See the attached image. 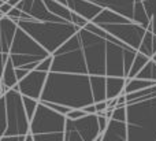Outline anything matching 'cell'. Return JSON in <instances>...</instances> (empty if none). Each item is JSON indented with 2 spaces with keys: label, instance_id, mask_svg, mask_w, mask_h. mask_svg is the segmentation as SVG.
<instances>
[{
  "label": "cell",
  "instance_id": "37",
  "mask_svg": "<svg viewBox=\"0 0 156 141\" xmlns=\"http://www.w3.org/2000/svg\"><path fill=\"white\" fill-rule=\"evenodd\" d=\"M96 104V110H97V114H100V112H105L108 108V103L107 100L104 101H99V103H94Z\"/></svg>",
  "mask_w": 156,
  "mask_h": 141
},
{
  "label": "cell",
  "instance_id": "24",
  "mask_svg": "<svg viewBox=\"0 0 156 141\" xmlns=\"http://www.w3.org/2000/svg\"><path fill=\"white\" fill-rule=\"evenodd\" d=\"M138 51L141 52V54L147 55V56H149L152 59V56H154L155 51H154V33L151 32V30H147L145 36H144L143 38V43H141L140 48H138Z\"/></svg>",
  "mask_w": 156,
  "mask_h": 141
},
{
  "label": "cell",
  "instance_id": "34",
  "mask_svg": "<svg viewBox=\"0 0 156 141\" xmlns=\"http://www.w3.org/2000/svg\"><path fill=\"white\" fill-rule=\"evenodd\" d=\"M110 121L105 115H99V125H100V130H101V133H104L105 130H107L108 125H110Z\"/></svg>",
  "mask_w": 156,
  "mask_h": 141
},
{
  "label": "cell",
  "instance_id": "20",
  "mask_svg": "<svg viewBox=\"0 0 156 141\" xmlns=\"http://www.w3.org/2000/svg\"><path fill=\"white\" fill-rule=\"evenodd\" d=\"M44 2H45L47 7L49 8V11H51L52 14H55V15H58V16H60V18L66 19V21L71 22L73 11H71L66 4L56 2V0H44Z\"/></svg>",
  "mask_w": 156,
  "mask_h": 141
},
{
  "label": "cell",
  "instance_id": "1",
  "mask_svg": "<svg viewBox=\"0 0 156 141\" xmlns=\"http://www.w3.org/2000/svg\"><path fill=\"white\" fill-rule=\"evenodd\" d=\"M40 101L63 104L70 108H83L94 104L90 76L49 71Z\"/></svg>",
  "mask_w": 156,
  "mask_h": 141
},
{
  "label": "cell",
  "instance_id": "23",
  "mask_svg": "<svg viewBox=\"0 0 156 141\" xmlns=\"http://www.w3.org/2000/svg\"><path fill=\"white\" fill-rule=\"evenodd\" d=\"M156 82L155 81H149V79H143V78H127V82H126V86H125V95H129V93H133V92H137V90H141V89H145L148 86H152L155 85Z\"/></svg>",
  "mask_w": 156,
  "mask_h": 141
},
{
  "label": "cell",
  "instance_id": "35",
  "mask_svg": "<svg viewBox=\"0 0 156 141\" xmlns=\"http://www.w3.org/2000/svg\"><path fill=\"white\" fill-rule=\"evenodd\" d=\"M0 141H26V136H0Z\"/></svg>",
  "mask_w": 156,
  "mask_h": 141
},
{
  "label": "cell",
  "instance_id": "21",
  "mask_svg": "<svg viewBox=\"0 0 156 141\" xmlns=\"http://www.w3.org/2000/svg\"><path fill=\"white\" fill-rule=\"evenodd\" d=\"M15 66H14L12 60H10L7 62V65L3 67V76H2V84H4L5 86H8L11 89V88L16 86L18 85V77H16V70H15Z\"/></svg>",
  "mask_w": 156,
  "mask_h": 141
},
{
  "label": "cell",
  "instance_id": "17",
  "mask_svg": "<svg viewBox=\"0 0 156 141\" xmlns=\"http://www.w3.org/2000/svg\"><path fill=\"white\" fill-rule=\"evenodd\" d=\"M101 141H129L126 122L111 119L107 130L103 133Z\"/></svg>",
  "mask_w": 156,
  "mask_h": 141
},
{
  "label": "cell",
  "instance_id": "10",
  "mask_svg": "<svg viewBox=\"0 0 156 141\" xmlns=\"http://www.w3.org/2000/svg\"><path fill=\"white\" fill-rule=\"evenodd\" d=\"M48 74L49 73H47V71L32 70L29 71V74L25 78H22L18 82L16 86H14V89L19 90L22 96H29V97H33L36 100H41Z\"/></svg>",
  "mask_w": 156,
  "mask_h": 141
},
{
  "label": "cell",
  "instance_id": "41",
  "mask_svg": "<svg viewBox=\"0 0 156 141\" xmlns=\"http://www.w3.org/2000/svg\"><path fill=\"white\" fill-rule=\"evenodd\" d=\"M154 51L156 52V34H154Z\"/></svg>",
  "mask_w": 156,
  "mask_h": 141
},
{
  "label": "cell",
  "instance_id": "40",
  "mask_svg": "<svg viewBox=\"0 0 156 141\" xmlns=\"http://www.w3.org/2000/svg\"><path fill=\"white\" fill-rule=\"evenodd\" d=\"M26 141H34V140H33L32 134H27V136H26Z\"/></svg>",
  "mask_w": 156,
  "mask_h": 141
},
{
  "label": "cell",
  "instance_id": "5",
  "mask_svg": "<svg viewBox=\"0 0 156 141\" xmlns=\"http://www.w3.org/2000/svg\"><path fill=\"white\" fill-rule=\"evenodd\" d=\"M52 56H54V62H52L51 71L89 74L78 32L70 40L66 41L58 51H55L52 54Z\"/></svg>",
  "mask_w": 156,
  "mask_h": 141
},
{
  "label": "cell",
  "instance_id": "39",
  "mask_svg": "<svg viewBox=\"0 0 156 141\" xmlns=\"http://www.w3.org/2000/svg\"><path fill=\"white\" fill-rule=\"evenodd\" d=\"M83 111H85L86 114H97L96 104H89V106L83 107Z\"/></svg>",
  "mask_w": 156,
  "mask_h": 141
},
{
  "label": "cell",
  "instance_id": "14",
  "mask_svg": "<svg viewBox=\"0 0 156 141\" xmlns=\"http://www.w3.org/2000/svg\"><path fill=\"white\" fill-rule=\"evenodd\" d=\"M89 2L100 5L103 10L115 11V12L133 19L136 0H89Z\"/></svg>",
  "mask_w": 156,
  "mask_h": 141
},
{
  "label": "cell",
  "instance_id": "8",
  "mask_svg": "<svg viewBox=\"0 0 156 141\" xmlns=\"http://www.w3.org/2000/svg\"><path fill=\"white\" fill-rule=\"evenodd\" d=\"M48 56H51V54L44 47H41L22 27H18L10 51V58L15 67H25L30 63H38Z\"/></svg>",
  "mask_w": 156,
  "mask_h": 141
},
{
  "label": "cell",
  "instance_id": "13",
  "mask_svg": "<svg viewBox=\"0 0 156 141\" xmlns=\"http://www.w3.org/2000/svg\"><path fill=\"white\" fill-rule=\"evenodd\" d=\"M18 22L11 19L7 15L0 16V45H2V54H10L12 41L18 32Z\"/></svg>",
  "mask_w": 156,
  "mask_h": 141
},
{
  "label": "cell",
  "instance_id": "38",
  "mask_svg": "<svg viewBox=\"0 0 156 141\" xmlns=\"http://www.w3.org/2000/svg\"><path fill=\"white\" fill-rule=\"evenodd\" d=\"M16 77H18V81H21L22 78H25V77L29 74V70H26V69L23 67H16Z\"/></svg>",
  "mask_w": 156,
  "mask_h": 141
},
{
  "label": "cell",
  "instance_id": "26",
  "mask_svg": "<svg viewBox=\"0 0 156 141\" xmlns=\"http://www.w3.org/2000/svg\"><path fill=\"white\" fill-rule=\"evenodd\" d=\"M144 7L147 10V14L149 16V27L147 30H151L156 34V0H144Z\"/></svg>",
  "mask_w": 156,
  "mask_h": 141
},
{
  "label": "cell",
  "instance_id": "30",
  "mask_svg": "<svg viewBox=\"0 0 156 141\" xmlns=\"http://www.w3.org/2000/svg\"><path fill=\"white\" fill-rule=\"evenodd\" d=\"M23 104H25V110H26V112H27V117L32 121L36 111H37V108H38L40 100H36V99L29 97V96H23Z\"/></svg>",
  "mask_w": 156,
  "mask_h": 141
},
{
  "label": "cell",
  "instance_id": "36",
  "mask_svg": "<svg viewBox=\"0 0 156 141\" xmlns=\"http://www.w3.org/2000/svg\"><path fill=\"white\" fill-rule=\"evenodd\" d=\"M11 10H12V5H11L10 3L0 2V16H2V15H7Z\"/></svg>",
  "mask_w": 156,
  "mask_h": 141
},
{
  "label": "cell",
  "instance_id": "6",
  "mask_svg": "<svg viewBox=\"0 0 156 141\" xmlns=\"http://www.w3.org/2000/svg\"><path fill=\"white\" fill-rule=\"evenodd\" d=\"M78 34L82 44L89 76H107V40L81 27Z\"/></svg>",
  "mask_w": 156,
  "mask_h": 141
},
{
  "label": "cell",
  "instance_id": "32",
  "mask_svg": "<svg viewBox=\"0 0 156 141\" xmlns=\"http://www.w3.org/2000/svg\"><path fill=\"white\" fill-rule=\"evenodd\" d=\"M71 22H73L74 25H77V26H80V27H85L86 25H88V19L86 18H83V16H81V15H78V14L76 12H73V18H71Z\"/></svg>",
  "mask_w": 156,
  "mask_h": 141
},
{
  "label": "cell",
  "instance_id": "2",
  "mask_svg": "<svg viewBox=\"0 0 156 141\" xmlns=\"http://www.w3.org/2000/svg\"><path fill=\"white\" fill-rule=\"evenodd\" d=\"M19 27L27 32L41 47L49 54L60 48L67 40L81 29L73 22H41L37 19H21L18 21Z\"/></svg>",
  "mask_w": 156,
  "mask_h": 141
},
{
  "label": "cell",
  "instance_id": "28",
  "mask_svg": "<svg viewBox=\"0 0 156 141\" xmlns=\"http://www.w3.org/2000/svg\"><path fill=\"white\" fill-rule=\"evenodd\" d=\"M137 78H143V79H149V81H155L156 82V62L154 59H151L144 69L137 74Z\"/></svg>",
  "mask_w": 156,
  "mask_h": 141
},
{
  "label": "cell",
  "instance_id": "42",
  "mask_svg": "<svg viewBox=\"0 0 156 141\" xmlns=\"http://www.w3.org/2000/svg\"><path fill=\"white\" fill-rule=\"evenodd\" d=\"M152 59H154V60H155V62H156V52H155V54H154V56H152Z\"/></svg>",
  "mask_w": 156,
  "mask_h": 141
},
{
  "label": "cell",
  "instance_id": "15",
  "mask_svg": "<svg viewBox=\"0 0 156 141\" xmlns=\"http://www.w3.org/2000/svg\"><path fill=\"white\" fill-rule=\"evenodd\" d=\"M67 7L73 12L86 18L89 22H92L103 11L100 5L94 4L89 0H67Z\"/></svg>",
  "mask_w": 156,
  "mask_h": 141
},
{
  "label": "cell",
  "instance_id": "11",
  "mask_svg": "<svg viewBox=\"0 0 156 141\" xmlns=\"http://www.w3.org/2000/svg\"><path fill=\"white\" fill-rule=\"evenodd\" d=\"M130 48L127 44H116L107 41V77H125L127 78L125 66V51Z\"/></svg>",
  "mask_w": 156,
  "mask_h": 141
},
{
  "label": "cell",
  "instance_id": "22",
  "mask_svg": "<svg viewBox=\"0 0 156 141\" xmlns=\"http://www.w3.org/2000/svg\"><path fill=\"white\" fill-rule=\"evenodd\" d=\"M133 21L136 23L141 25L144 26L145 29L149 27V16L147 14V10L144 7V2L143 0H136V4H134V12H133Z\"/></svg>",
  "mask_w": 156,
  "mask_h": 141
},
{
  "label": "cell",
  "instance_id": "7",
  "mask_svg": "<svg viewBox=\"0 0 156 141\" xmlns=\"http://www.w3.org/2000/svg\"><path fill=\"white\" fill-rule=\"evenodd\" d=\"M2 97L5 101L7 128L0 136H27L30 134V119L25 110L22 93L11 88L5 95H2Z\"/></svg>",
  "mask_w": 156,
  "mask_h": 141
},
{
  "label": "cell",
  "instance_id": "29",
  "mask_svg": "<svg viewBox=\"0 0 156 141\" xmlns=\"http://www.w3.org/2000/svg\"><path fill=\"white\" fill-rule=\"evenodd\" d=\"M34 141H65V132H56V133H40L32 134Z\"/></svg>",
  "mask_w": 156,
  "mask_h": 141
},
{
  "label": "cell",
  "instance_id": "16",
  "mask_svg": "<svg viewBox=\"0 0 156 141\" xmlns=\"http://www.w3.org/2000/svg\"><path fill=\"white\" fill-rule=\"evenodd\" d=\"M27 14L33 19H37V21H41V22H66V19L52 14L49 11V8L47 7L44 0H34L30 10L27 11Z\"/></svg>",
  "mask_w": 156,
  "mask_h": 141
},
{
  "label": "cell",
  "instance_id": "25",
  "mask_svg": "<svg viewBox=\"0 0 156 141\" xmlns=\"http://www.w3.org/2000/svg\"><path fill=\"white\" fill-rule=\"evenodd\" d=\"M149 60H151V58L147 56V55H144V54H141V52L138 51V54H137V56H136L134 63H133L132 70H130L129 77H127V78H136V77H137V74L143 70L144 66H145Z\"/></svg>",
  "mask_w": 156,
  "mask_h": 141
},
{
  "label": "cell",
  "instance_id": "27",
  "mask_svg": "<svg viewBox=\"0 0 156 141\" xmlns=\"http://www.w3.org/2000/svg\"><path fill=\"white\" fill-rule=\"evenodd\" d=\"M65 141H85L83 137L81 136V133L77 130V128L74 126L73 119H70V118H67V121H66Z\"/></svg>",
  "mask_w": 156,
  "mask_h": 141
},
{
  "label": "cell",
  "instance_id": "31",
  "mask_svg": "<svg viewBox=\"0 0 156 141\" xmlns=\"http://www.w3.org/2000/svg\"><path fill=\"white\" fill-rule=\"evenodd\" d=\"M52 62H54V56H48L47 59L41 60L40 63H38L37 69L36 70H40V71H47V73H49L51 71V67H52Z\"/></svg>",
  "mask_w": 156,
  "mask_h": 141
},
{
  "label": "cell",
  "instance_id": "18",
  "mask_svg": "<svg viewBox=\"0 0 156 141\" xmlns=\"http://www.w3.org/2000/svg\"><path fill=\"white\" fill-rule=\"evenodd\" d=\"M94 103L107 100V76H90Z\"/></svg>",
  "mask_w": 156,
  "mask_h": 141
},
{
  "label": "cell",
  "instance_id": "4",
  "mask_svg": "<svg viewBox=\"0 0 156 141\" xmlns=\"http://www.w3.org/2000/svg\"><path fill=\"white\" fill-rule=\"evenodd\" d=\"M92 22L107 30L110 34L121 40L122 43L136 49L140 48L143 38L147 33V29L144 26L136 23L133 19L111 10H103Z\"/></svg>",
  "mask_w": 156,
  "mask_h": 141
},
{
  "label": "cell",
  "instance_id": "19",
  "mask_svg": "<svg viewBox=\"0 0 156 141\" xmlns=\"http://www.w3.org/2000/svg\"><path fill=\"white\" fill-rule=\"evenodd\" d=\"M127 78L125 77H107V99H116L125 92Z\"/></svg>",
  "mask_w": 156,
  "mask_h": 141
},
{
  "label": "cell",
  "instance_id": "9",
  "mask_svg": "<svg viewBox=\"0 0 156 141\" xmlns=\"http://www.w3.org/2000/svg\"><path fill=\"white\" fill-rule=\"evenodd\" d=\"M66 121H67L66 115L56 112L55 110L49 108L48 106L40 101L34 117L30 121V134L65 132Z\"/></svg>",
  "mask_w": 156,
  "mask_h": 141
},
{
  "label": "cell",
  "instance_id": "12",
  "mask_svg": "<svg viewBox=\"0 0 156 141\" xmlns=\"http://www.w3.org/2000/svg\"><path fill=\"white\" fill-rule=\"evenodd\" d=\"M73 122L85 141H94L100 134H103L100 130L99 115L97 114H86L82 118L73 119Z\"/></svg>",
  "mask_w": 156,
  "mask_h": 141
},
{
  "label": "cell",
  "instance_id": "3",
  "mask_svg": "<svg viewBox=\"0 0 156 141\" xmlns=\"http://www.w3.org/2000/svg\"><path fill=\"white\" fill-rule=\"evenodd\" d=\"M129 141H156V97L127 106Z\"/></svg>",
  "mask_w": 156,
  "mask_h": 141
},
{
  "label": "cell",
  "instance_id": "33",
  "mask_svg": "<svg viewBox=\"0 0 156 141\" xmlns=\"http://www.w3.org/2000/svg\"><path fill=\"white\" fill-rule=\"evenodd\" d=\"M85 115H86V112L83 111V108H73L66 117L70 118V119H78V118H82Z\"/></svg>",
  "mask_w": 156,
  "mask_h": 141
}]
</instances>
